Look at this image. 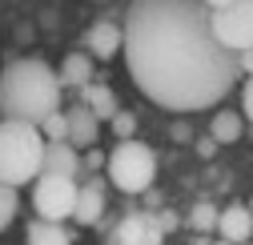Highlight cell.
I'll list each match as a JSON object with an SVG mask.
<instances>
[{
	"label": "cell",
	"instance_id": "9",
	"mask_svg": "<svg viewBox=\"0 0 253 245\" xmlns=\"http://www.w3.org/2000/svg\"><path fill=\"white\" fill-rule=\"evenodd\" d=\"M81 169H84V165H81V149H73L69 141H48V145H44V165H41V173L77 181Z\"/></svg>",
	"mask_w": 253,
	"mask_h": 245
},
{
	"label": "cell",
	"instance_id": "17",
	"mask_svg": "<svg viewBox=\"0 0 253 245\" xmlns=\"http://www.w3.org/2000/svg\"><path fill=\"white\" fill-rule=\"evenodd\" d=\"M217 221H221V209H217L213 201H197L193 209H189V225H193L197 233H213Z\"/></svg>",
	"mask_w": 253,
	"mask_h": 245
},
{
	"label": "cell",
	"instance_id": "3",
	"mask_svg": "<svg viewBox=\"0 0 253 245\" xmlns=\"http://www.w3.org/2000/svg\"><path fill=\"white\" fill-rule=\"evenodd\" d=\"M44 145L48 141H44L41 125L0 117V181L12 189L37 181L41 165H44Z\"/></svg>",
	"mask_w": 253,
	"mask_h": 245
},
{
	"label": "cell",
	"instance_id": "15",
	"mask_svg": "<svg viewBox=\"0 0 253 245\" xmlns=\"http://www.w3.org/2000/svg\"><path fill=\"white\" fill-rule=\"evenodd\" d=\"M241 129H245V113L221 109V113H213V121H209V137H213L217 145H233V141H241Z\"/></svg>",
	"mask_w": 253,
	"mask_h": 245
},
{
	"label": "cell",
	"instance_id": "4",
	"mask_svg": "<svg viewBox=\"0 0 253 245\" xmlns=\"http://www.w3.org/2000/svg\"><path fill=\"white\" fill-rule=\"evenodd\" d=\"M109 181L121 193H145L153 181H157V153L145 141H117L109 153Z\"/></svg>",
	"mask_w": 253,
	"mask_h": 245
},
{
	"label": "cell",
	"instance_id": "19",
	"mask_svg": "<svg viewBox=\"0 0 253 245\" xmlns=\"http://www.w3.org/2000/svg\"><path fill=\"white\" fill-rule=\"evenodd\" d=\"M41 133H44V141H69V117H65V109L44 117L41 121Z\"/></svg>",
	"mask_w": 253,
	"mask_h": 245
},
{
	"label": "cell",
	"instance_id": "26",
	"mask_svg": "<svg viewBox=\"0 0 253 245\" xmlns=\"http://www.w3.org/2000/svg\"><path fill=\"white\" fill-rule=\"evenodd\" d=\"M241 73H245V77H253V48H245V52H241Z\"/></svg>",
	"mask_w": 253,
	"mask_h": 245
},
{
	"label": "cell",
	"instance_id": "1",
	"mask_svg": "<svg viewBox=\"0 0 253 245\" xmlns=\"http://www.w3.org/2000/svg\"><path fill=\"white\" fill-rule=\"evenodd\" d=\"M121 24L129 77L161 109H213L241 81V56L217 41L201 0H133Z\"/></svg>",
	"mask_w": 253,
	"mask_h": 245
},
{
	"label": "cell",
	"instance_id": "22",
	"mask_svg": "<svg viewBox=\"0 0 253 245\" xmlns=\"http://www.w3.org/2000/svg\"><path fill=\"white\" fill-rule=\"evenodd\" d=\"M157 221H161V229H165V233H173V229L181 225V213H173V209H161V213H157Z\"/></svg>",
	"mask_w": 253,
	"mask_h": 245
},
{
	"label": "cell",
	"instance_id": "11",
	"mask_svg": "<svg viewBox=\"0 0 253 245\" xmlns=\"http://www.w3.org/2000/svg\"><path fill=\"white\" fill-rule=\"evenodd\" d=\"M217 233L225 241H233V245H245L253 237V213H249V205L245 201L225 205V209H221V221H217Z\"/></svg>",
	"mask_w": 253,
	"mask_h": 245
},
{
	"label": "cell",
	"instance_id": "7",
	"mask_svg": "<svg viewBox=\"0 0 253 245\" xmlns=\"http://www.w3.org/2000/svg\"><path fill=\"white\" fill-rule=\"evenodd\" d=\"M161 241H165V229L157 221V213H129L109 233V245H161Z\"/></svg>",
	"mask_w": 253,
	"mask_h": 245
},
{
	"label": "cell",
	"instance_id": "6",
	"mask_svg": "<svg viewBox=\"0 0 253 245\" xmlns=\"http://www.w3.org/2000/svg\"><path fill=\"white\" fill-rule=\"evenodd\" d=\"M213 33L229 52H245L253 48V0H233L229 8L213 12Z\"/></svg>",
	"mask_w": 253,
	"mask_h": 245
},
{
	"label": "cell",
	"instance_id": "27",
	"mask_svg": "<svg viewBox=\"0 0 253 245\" xmlns=\"http://www.w3.org/2000/svg\"><path fill=\"white\" fill-rule=\"evenodd\" d=\"M201 4H205V8H213V12H217V8H229V4H233V0H201Z\"/></svg>",
	"mask_w": 253,
	"mask_h": 245
},
{
	"label": "cell",
	"instance_id": "13",
	"mask_svg": "<svg viewBox=\"0 0 253 245\" xmlns=\"http://www.w3.org/2000/svg\"><path fill=\"white\" fill-rule=\"evenodd\" d=\"M56 77H60L65 88H77V93H81L84 84H92V56H88V52H69Z\"/></svg>",
	"mask_w": 253,
	"mask_h": 245
},
{
	"label": "cell",
	"instance_id": "28",
	"mask_svg": "<svg viewBox=\"0 0 253 245\" xmlns=\"http://www.w3.org/2000/svg\"><path fill=\"white\" fill-rule=\"evenodd\" d=\"M213 245H233V241H225V237H217V241H213Z\"/></svg>",
	"mask_w": 253,
	"mask_h": 245
},
{
	"label": "cell",
	"instance_id": "10",
	"mask_svg": "<svg viewBox=\"0 0 253 245\" xmlns=\"http://www.w3.org/2000/svg\"><path fill=\"white\" fill-rule=\"evenodd\" d=\"M65 117H69V145L73 149H92L97 145V137H101V121H97V113H92L88 105H73V109H65Z\"/></svg>",
	"mask_w": 253,
	"mask_h": 245
},
{
	"label": "cell",
	"instance_id": "8",
	"mask_svg": "<svg viewBox=\"0 0 253 245\" xmlns=\"http://www.w3.org/2000/svg\"><path fill=\"white\" fill-rule=\"evenodd\" d=\"M84 44H88V56L113 60L117 52H125V24H117V20H97V24L88 28Z\"/></svg>",
	"mask_w": 253,
	"mask_h": 245
},
{
	"label": "cell",
	"instance_id": "30",
	"mask_svg": "<svg viewBox=\"0 0 253 245\" xmlns=\"http://www.w3.org/2000/svg\"><path fill=\"white\" fill-rule=\"evenodd\" d=\"M245 245H249V241H245Z\"/></svg>",
	"mask_w": 253,
	"mask_h": 245
},
{
	"label": "cell",
	"instance_id": "14",
	"mask_svg": "<svg viewBox=\"0 0 253 245\" xmlns=\"http://www.w3.org/2000/svg\"><path fill=\"white\" fill-rule=\"evenodd\" d=\"M81 105H88L92 113H97V121H113L121 109H117V93L109 84H84L81 88Z\"/></svg>",
	"mask_w": 253,
	"mask_h": 245
},
{
	"label": "cell",
	"instance_id": "18",
	"mask_svg": "<svg viewBox=\"0 0 253 245\" xmlns=\"http://www.w3.org/2000/svg\"><path fill=\"white\" fill-rule=\"evenodd\" d=\"M16 213H20V197H16V189L0 181V233H4V229L16 221Z\"/></svg>",
	"mask_w": 253,
	"mask_h": 245
},
{
	"label": "cell",
	"instance_id": "2",
	"mask_svg": "<svg viewBox=\"0 0 253 245\" xmlns=\"http://www.w3.org/2000/svg\"><path fill=\"white\" fill-rule=\"evenodd\" d=\"M60 77L37 56H16L0 69V117L41 125L44 117L60 113Z\"/></svg>",
	"mask_w": 253,
	"mask_h": 245
},
{
	"label": "cell",
	"instance_id": "23",
	"mask_svg": "<svg viewBox=\"0 0 253 245\" xmlns=\"http://www.w3.org/2000/svg\"><path fill=\"white\" fill-rule=\"evenodd\" d=\"M81 165H88V169H101V165H109V157H105V153H97V149H84Z\"/></svg>",
	"mask_w": 253,
	"mask_h": 245
},
{
	"label": "cell",
	"instance_id": "21",
	"mask_svg": "<svg viewBox=\"0 0 253 245\" xmlns=\"http://www.w3.org/2000/svg\"><path fill=\"white\" fill-rule=\"evenodd\" d=\"M241 113L253 121V77H245V88H241Z\"/></svg>",
	"mask_w": 253,
	"mask_h": 245
},
{
	"label": "cell",
	"instance_id": "12",
	"mask_svg": "<svg viewBox=\"0 0 253 245\" xmlns=\"http://www.w3.org/2000/svg\"><path fill=\"white\" fill-rule=\"evenodd\" d=\"M101 217H105V185H101V177H92V181L81 185L73 221L77 225H101Z\"/></svg>",
	"mask_w": 253,
	"mask_h": 245
},
{
	"label": "cell",
	"instance_id": "20",
	"mask_svg": "<svg viewBox=\"0 0 253 245\" xmlns=\"http://www.w3.org/2000/svg\"><path fill=\"white\" fill-rule=\"evenodd\" d=\"M109 125H113L117 141H133V137H137V117H133V113H117Z\"/></svg>",
	"mask_w": 253,
	"mask_h": 245
},
{
	"label": "cell",
	"instance_id": "24",
	"mask_svg": "<svg viewBox=\"0 0 253 245\" xmlns=\"http://www.w3.org/2000/svg\"><path fill=\"white\" fill-rule=\"evenodd\" d=\"M169 137H173V141H189V125H185V121H173Z\"/></svg>",
	"mask_w": 253,
	"mask_h": 245
},
{
	"label": "cell",
	"instance_id": "16",
	"mask_svg": "<svg viewBox=\"0 0 253 245\" xmlns=\"http://www.w3.org/2000/svg\"><path fill=\"white\" fill-rule=\"evenodd\" d=\"M24 237H28V245H73V237H69L65 225H56V221H41V217L24 229Z\"/></svg>",
	"mask_w": 253,
	"mask_h": 245
},
{
	"label": "cell",
	"instance_id": "25",
	"mask_svg": "<svg viewBox=\"0 0 253 245\" xmlns=\"http://www.w3.org/2000/svg\"><path fill=\"white\" fill-rule=\"evenodd\" d=\"M197 153H201V157H213V153H217V141H213V137H201V141H197Z\"/></svg>",
	"mask_w": 253,
	"mask_h": 245
},
{
	"label": "cell",
	"instance_id": "29",
	"mask_svg": "<svg viewBox=\"0 0 253 245\" xmlns=\"http://www.w3.org/2000/svg\"><path fill=\"white\" fill-rule=\"evenodd\" d=\"M249 213H253V201H249Z\"/></svg>",
	"mask_w": 253,
	"mask_h": 245
},
{
	"label": "cell",
	"instance_id": "5",
	"mask_svg": "<svg viewBox=\"0 0 253 245\" xmlns=\"http://www.w3.org/2000/svg\"><path fill=\"white\" fill-rule=\"evenodd\" d=\"M77 197H81V185L69 177H52V173H41L33 181V209L41 221H56L65 225L73 213H77Z\"/></svg>",
	"mask_w": 253,
	"mask_h": 245
}]
</instances>
